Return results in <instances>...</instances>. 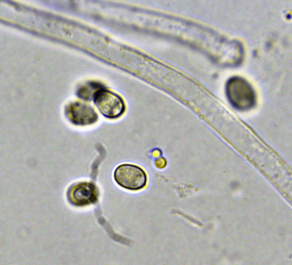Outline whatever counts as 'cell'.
Wrapping results in <instances>:
<instances>
[{
    "label": "cell",
    "mask_w": 292,
    "mask_h": 265,
    "mask_svg": "<svg viewBox=\"0 0 292 265\" xmlns=\"http://www.w3.org/2000/svg\"><path fill=\"white\" fill-rule=\"evenodd\" d=\"M66 114L70 122L78 126L92 124L98 119L97 113L91 105L81 102H76L69 105L66 108Z\"/></svg>",
    "instance_id": "obj_4"
},
{
    "label": "cell",
    "mask_w": 292,
    "mask_h": 265,
    "mask_svg": "<svg viewBox=\"0 0 292 265\" xmlns=\"http://www.w3.org/2000/svg\"><path fill=\"white\" fill-rule=\"evenodd\" d=\"M96 187L92 183L81 182L74 185L68 192V197L74 204L83 206L94 202L97 199Z\"/></svg>",
    "instance_id": "obj_5"
},
{
    "label": "cell",
    "mask_w": 292,
    "mask_h": 265,
    "mask_svg": "<svg viewBox=\"0 0 292 265\" xmlns=\"http://www.w3.org/2000/svg\"><path fill=\"white\" fill-rule=\"evenodd\" d=\"M162 154V150L159 148H154L151 152V154L152 157L155 158L161 156Z\"/></svg>",
    "instance_id": "obj_8"
},
{
    "label": "cell",
    "mask_w": 292,
    "mask_h": 265,
    "mask_svg": "<svg viewBox=\"0 0 292 265\" xmlns=\"http://www.w3.org/2000/svg\"><path fill=\"white\" fill-rule=\"evenodd\" d=\"M94 103L101 113L110 119H115L124 113L125 107L119 96L110 91L100 90L94 98Z\"/></svg>",
    "instance_id": "obj_3"
},
{
    "label": "cell",
    "mask_w": 292,
    "mask_h": 265,
    "mask_svg": "<svg viewBox=\"0 0 292 265\" xmlns=\"http://www.w3.org/2000/svg\"><path fill=\"white\" fill-rule=\"evenodd\" d=\"M114 179L121 187L131 191H137L145 187L148 181L146 172L140 166L129 163L118 165L115 169Z\"/></svg>",
    "instance_id": "obj_1"
},
{
    "label": "cell",
    "mask_w": 292,
    "mask_h": 265,
    "mask_svg": "<svg viewBox=\"0 0 292 265\" xmlns=\"http://www.w3.org/2000/svg\"><path fill=\"white\" fill-rule=\"evenodd\" d=\"M99 85L94 83L89 84L81 87L79 90V96L83 99L90 100L93 97L94 98L97 93L100 91Z\"/></svg>",
    "instance_id": "obj_6"
},
{
    "label": "cell",
    "mask_w": 292,
    "mask_h": 265,
    "mask_svg": "<svg viewBox=\"0 0 292 265\" xmlns=\"http://www.w3.org/2000/svg\"><path fill=\"white\" fill-rule=\"evenodd\" d=\"M286 16L287 19H290L291 18V15L289 14H287Z\"/></svg>",
    "instance_id": "obj_9"
},
{
    "label": "cell",
    "mask_w": 292,
    "mask_h": 265,
    "mask_svg": "<svg viewBox=\"0 0 292 265\" xmlns=\"http://www.w3.org/2000/svg\"><path fill=\"white\" fill-rule=\"evenodd\" d=\"M167 159L163 156H161L156 158L154 161V164L157 168L163 169L165 168L167 164Z\"/></svg>",
    "instance_id": "obj_7"
},
{
    "label": "cell",
    "mask_w": 292,
    "mask_h": 265,
    "mask_svg": "<svg viewBox=\"0 0 292 265\" xmlns=\"http://www.w3.org/2000/svg\"><path fill=\"white\" fill-rule=\"evenodd\" d=\"M228 99L235 108L241 110L249 109L255 102V96L250 85L243 79L235 77L230 79L226 86Z\"/></svg>",
    "instance_id": "obj_2"
}]
</instances>
